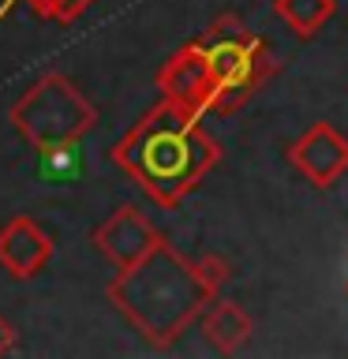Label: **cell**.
Returning a JSON list of instances; mask_svg holds the SVG:
<instances>
[{
    "label": "cell",
    "instance_id": "cell-1",
    "mask_svg": "<svg viewBox=\"0 0 348 359\" xmlns=\"http://www.w3.org/2000/svg\"><path fill=\"white\" fill-rule=\"evenodd\" d=\"M75 172H79V157H75V150H67V146L49 150L41 157V176L53 180V184H67Z\"/></svg>",
    "mask_w": 348,
    "mask_h": 359
}]
</instances>
